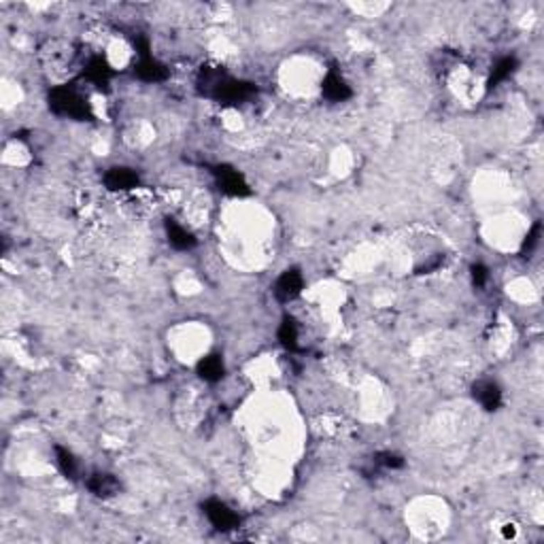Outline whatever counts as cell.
<instances>
[{
  "mask_svg": "<svg viewBox=\"0 0 544 544\" xmlns=\"http://www.w3.org/2000/svg\"><path fill=\"white\" fill-rule=\"evenodd\" d=\"M515 68H517V58H513V56L500 58V60L496 62L493 70H491V77H489V88H496L498 83L506 81V79H508V77L515 73Z\"/></svg>",
  "mask_w": 544,
  "mask_h": 544,
  "instance_id": "5bb4252c",
  "label": "cell"
},
{
  "mask_svg": "<svg viewBox=\"0 0 544 544\" xmlns=\"http://www.w3.org/2000/svg\"><path fill=\"white\" fill-rule=\"evenodd\" d=\"M487 278H489V271H487L483 264H474V266H472V283H474L476 287H483V285L487 283Z\"/></svg>",
  "mask_w": 544,
  "mask_h": 544,
  "instance_id": "d6986e66",
  "label": "cell"
},
{
  "mask_svg": "<svg viewBox=\"0 0 544 544\" xmlns=\"http://www.w3.org/2000/svg\"><path fill=\"white\" fill-rule=\"evenodd\" d=\"M198 375H200V379H204L209 383H217L224 377V362H221V357L219 355L202 357L198 362Z\"/></svg>",
  "mask_w": 544,
  "mask_h": 544,
  "instance_id": "4fadbf2b",
  "label": "cell"
},
{
  "mask_svg": "<svg viewBox=\"0 0 544 544\" xmlns=\"http://www.w3.org/2000/svg\"><path fill=\"white\" fill-rule=\"evenodd\" d=\"M321 92L328 100L332 103H342L351 96V88L347 85V81L336 75V73H328V77L323 79V85H321Z\"/></svg>",
  "mask_w": 544,
  "mask_h": 544,
  "instance_id": "9c48e42d",
  "label": "cell"
},
{
  "mask_svg": "<svg viewBox=\"0 0 544 544\" xmlns=\"http://www.w3.org/2000/svg\"><path fill=\"white\" fill-rule=\"evenodd\" d=\"M540 234H543V226H540V224H536V226L532 228V232L525 236L521 251H523V253H532V251L538 247V243H540Z\"/></svg>",
  "mask_w": 544,
  "mask_h": 544,
  "instance_id": "e0dca14e",
  "label": "cell"
},
{
  "mask_svg": "<svg viewBox=\"0 0 544 544\" xmlns=\"http://www.w3.org/2000/svg\"><path fill=\"white\" fill-rule=\"evenodd\" d=\"M215 177H217V183L219 187L230 194V196H247L249 194V185L247 181L243 179V174L230 166H221L215 170Z\"/></svg>",
  "mask_w": 544,
  "mask_h": 544,
  "instance_id": "277c9868",
  "label": "cell"
},
{
  "mask_svg": "<svg viewBox=\"0 0 544 544\" xmlns=\"http://www.w3.org/2000/svg\"><path fill=\"white\" fill-rule=\"evenodd\" d=\"M135 73L138 75V79L147 81V83H159L168 77V68L157 62L153 56H142L138 58L135 66Z\"/></svg>",
  "mask_w": 544,
  "mask_h": 544,
  "instance_id": "5b68a950",
  "label": "cell"
},
{
  "mask_svg": "<svg viewBox=\"0 0 544 544\" xmlns=\"http://www.w3.org/2000/svg\"><path fill=\"white\" fill-rule=\"evenodd\" d=\"M45 56H47L49 66H53L56 70H64L66 66H73V62H75V47L70 43L56 41V43H49Z\"/></svg>",
  "mask_w": 544,
  "mask_h": 544,
  "instance_id": "52a82bcc",
  "label": "cell"
},
{
  "mask_svg": "<svg viewBox=\"0 0 544 544\" xmlns=\"http://www.w3.org/2000/svg\"><path fill=\"white\" fill-rule=\"evenodd\" d=\"M105 185L113 192H130L138 185V174L132 168L117 166V168H111L105 174Z\"/></svg>",
  "mask_w": 544,
  "mask_h": 544,
  "instance_id": "8992f818",
  "label": "cell"
},
{
  "mask_svg": "<svg viewBox=\"0 0 544 544\" xmlns=\"http://www.w3.org/2000/svg\"><path fill=\"white\" fill-rule=\"evenodd\" d=\"M85 77L92 81V83H96V85H103V83H107L109 79H111V75H113V70H111V66H109V62L105 60V58H100V56H96V58H92L88 64H85Z\"/></svg>",
  "mask_w": 544,
  "mask_h": 544,
  "instance_id": "7c38bea8",
  "label": "cell"
},
{
  "mask_svg": "<svg viewBox=\"0 0 544 544\" xmlns=\"http://www.w3.org/2000/svg\"><path fill=\"white\" fill-rule=\"evenodd\" d=\"M302 287H304L302 274L291 268V271H285L276 278V283H274V295H276V300H281V302H291V300H295V298L300 295Z\"/></svg>",
  "mask_w": 544,
  "mask_h": 544,
  "instance_id": "3957f363",
  "label": "cell"
},
{
  "mask_svg": "<svg viewBox=\"0 0 544 544\" xmlns=\"http://www.w3.org/2000/svg\"><path fill=\"white\" fill-rule=\"evenodd\" d=\"M204 515L211 521V525L221 530V532L239 528V521H241L239 515L228 504H224L221 500H206L204 502Z\"/></svg>",
  "mask_w": 544,
  "mask_h": 544,
  "instance_id": "7a4b0ae2",
  "label": "cell"
},
{
  "mask_svg": "<svg viewBox=\"0 0 544 544\" xmlns=\"http://www.w3.org/2000/svg\"><path fill=\"white\" fill-rule=\"evenodd\" d=\"M56 461H58V468H60V470H62L68 478H75V476H77L79 466H77L75 455H73L68 449H64V446H56Z\"/></svg>",
  "mask_w": 544,
  "mask_h": 544,
  "instance_id": "9a60e30c",
  "label": "cell"
},
{
  "mask_svg": "<svg viewBox=\"0 0 544 544\" xmlns=\"http://www.w3.org/2000/svg\"><path fill=\"white\" fill-rule=\"evenodd\" d=\"M166 232H168V243L179 249V251H187L196 245V239L192 232H187L183 226H179L177 221H168L166 224Z\"/></svg>",
  "mask_w": 544,
  "mask_h": 544,
  "instance_id": "8fae6325",
  "label": "cell"
},
{
  "mask_svg": "<svg viewBox=\"0 0 544 544\" xmlns=\"http://www.w3.org/2000/svg\"><path fill=\"white\" fill-rule=\"evenodd\" d=\"M88 489L98 496V498H111L120 491V481L113 476V474H107V472H98V474H92L90 481H88Z\"/></svg>",
  "mask_w": 544,
  "mask_h": 544,
  "instance_id": "30bf717a",
  "label": "cell"
},
{
  "mask_svg": "<svg viewBox=\"0 0 544 544\" xmlns=\"http://www.w3.org/2000/svg\"><path fill=\"white\" fill-rule=\"evenodd\" d=\"M379 466H385V468H392V470H398L404 466V459L396 453H379L377 459H375Z\"/></svg>",
  "mask_w": 544,
  "mask_h": 544,
  "instance_id": "ac0fdd59",
  "label": "cell"
},
{
  "mask_svg": "<svg viewBox=\"0 0 544 544\" xmlns=\"http://www.w3.org/2000/svg\"><path fill=\"white\" fill-rule=\"evenodd\" d=\"M278 340L289 351L298 349V328L291 319H283V323L278 325Z\"/></svg>",
  "mask_w": 544,
  "mask_h": 544,
  "instance_id": "2e32d148",
  "label": "cell"
},
{
  "mask_svg": "<svg viewBox=\"0 0 544 544\" xmlns=\"http://www.w3.org/2000/svg\"><path fill=\"white\" fill-rule=\"evenodd\" d=\"M474 400L485 408V410H498L502 404V392L496 383L491 381H478L474 385Z\"/></svg>",
  "mask_w": 544,
  "mask_h": 544,
  "instance_id": "ba28073f",
  "label": "cell"
},
{
  "mask_svg": "<svg viewBox=\"0 0 544 544\" xmlns=\"http://www.w3.org/2000/svg\"><path fill=\"white\" fill-rule=\"evenodd\" d=\"M49 107L53 113L73 117V120H85L90 115V107L85 98L73 88V85H58L49 94Z\"/></svg>",
  "mask_w": 544,
  "mask_h": 544,
  "instance_id": "6da1fadb",
  "label": "cell"
}]
</instances>
